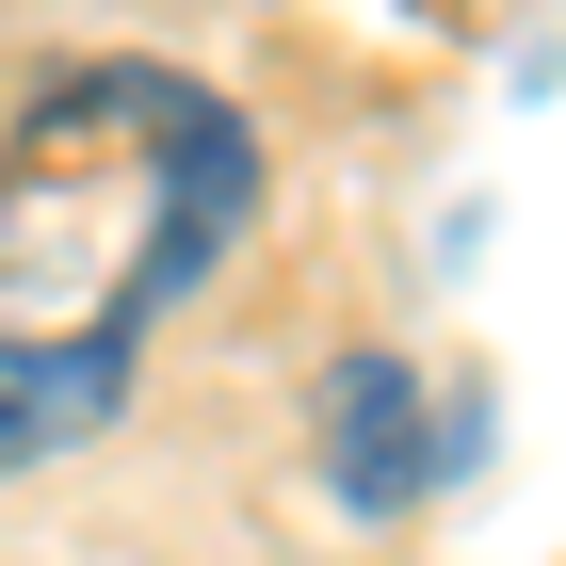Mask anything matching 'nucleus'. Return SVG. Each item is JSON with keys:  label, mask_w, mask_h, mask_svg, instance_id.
<instances>
[{"label": "nucleus", "mask_w": 566, "mask_h": 566, "mask_svg": "<svg viewBox=\"0 0 566 566\" xmlns=\"http://www.w3.org/2000/svg\"><path fill=\"white\" fill-rule=\"evenodd\" d=\"M307 453H324V485H340L356 518H405L437 470H470V453H453V421L421 405V373H405V356H340V373L307 389Z\"/></svg>", "instance_id": "f03ea898"}, {"label": "nucleus", "mask_w": 566, "mask_h": 566, "mask_svg": "<svg viewBox=\"0 0 566 566\" xmlns=\"http://www.w3.org/2000/svg\"><path fill=\"white\" fill-rule=\"evenodd\" d=\"M260 211L243 97L163 49H82L0 130V470H49L65 437L130 405V356L195 275H227Z\"/></svg>", "instance_id": "f257e3e1"}]
</instances>
